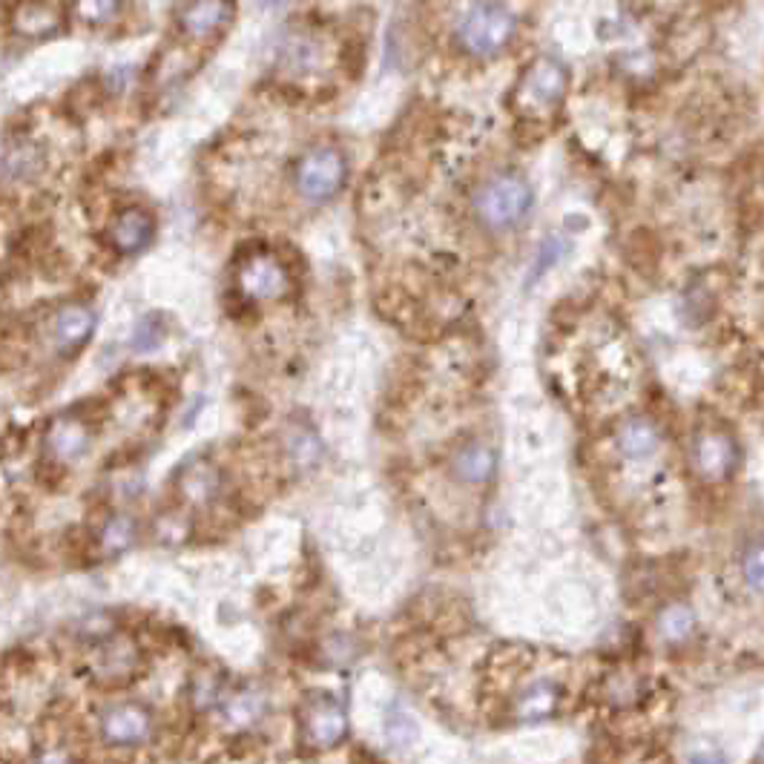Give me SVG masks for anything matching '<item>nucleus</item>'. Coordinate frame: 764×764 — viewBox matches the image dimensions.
Segmentation results:
<instances>
[{"label":"nucleus","mask_w":764,"mask_h":764,"mask_svg":"<svg viewBox=\"0 0 764 764\" xmlns=\"http://www.w3.org/2000/svg\"><path fill=\"white\" fill-rule=\"evenodd\" d=\"M535 205V190L528 185L523 172H498L489 181H483L474 196V213L480 224L494 233L512 230L523 222Z\"/></svg>","instance_id":"nucleus-1"},{"label":"nucleus","mask_w":764,"mask_h":764,"mask_svg":"<svg viewBox=\"0 0 764 764\" xmlns=\"http://www.w3.org/2000/svg\"><path fill=\"white\" fill-rule=\"evenodd\" d=\"M566 93H569V66L552 55H541L523 70L512 93V107L523 118L537 122L555 113L564 104Z\"/></svg>","instance_id":"nucleus-2"},{"label":"nucleus","mask_w":764,"mask_h":764,"mask_svg":"<svg viewBox=\"0 0 764 764\" xmlns=\"http://www.w3.org/2000/svg\"><path fill=\"white\" fill-rule=\"evenodd\" d=\"M517 32V18L498 0H478L460 14L454 27V41L472 57H492L512 43Z\"/></svg>","instance_id":"nucleus-3"},{"label":"nucleus","mask_w":764,"mask_h":764,"mask_svg":"<svg viewBox=\"0 0 764 764\" xmlns=\"http://www.w3.org/2000/svg\"><path fill=\"white\" fill-rule=\"evenodd\" d=\"M348 181V158L334 144H320L293 167V187L311 205H322L339 196Z\"/></svg>","instance_id":"nucleus-4"},{"label":"nucleus","mask_w":764,"mask_h":764,"mask_svg":"<svg viewBox=\"0 0 764 764\" xmlns=\"http://www.w3.org/2000/svg\"><path fill=\"white\" fill-rule=\"evenodd\" d=\"M742 463V449L733 431L728 429H699L690 443V465L695 478L704 483H724L736 474Z\"/></svg>","instance_id":"nucleus-5"},{"label":"nucleus","mask_w":764,"mask_h":764,"mask_svg":"<svg viewBox=\"0 0 764 764\" xmlns=\"http://www.w3.org/2000/svg\"><path fill=\"white\" fill-rule=\"evenodd\" d=\"M291 285L287 268L282 259L268 251H253L242 259L237 273V296L242 302H273L282 300Z\"/></svg>","instance_id":"nucleus-6"},{"label":"nucleus","mask_w":764,"mask_h":764,"mask_svg":"<svg viewBox=\"0 0 764 764\" xmlns=\"http://www.w3.org/2000/svg\"><path fill=\"white\" fill-rule=\"evenodd\" d=\"M237 18L233 0H185L176 9V32L185 43H210L228 32Z\"/></svg>","instance_id":"nucleus-7"},{"label":"nucleus","mask_w":764,"mask_h":764,"mask_svg":"<svg viewBox=\"0 0 764 764\" xmlns=\"http://www.w3.org/2000/svg\"><path fill=\"white\" fill-rule=\"evenodd\" d=\"M7 27L27 43L52 41L64 32L66 9L55 0H14L7 12Z\"/></svg>","instance_id":"nucleus-8"},{"label":"nucleus","mask_w":764,"mask_h":764,"mask_svg":"<svg viewBox=\"0 0 764 764\" xmlns=\"http://www.w3.org/2000/svg\"><path fill=\"white\" fill-rule=\"evenodd\" d=\"M142 656L138 647L124 636H109L95 643L93 656H90V672L93 681L101 687H122L133 681L138 672Z\"/></svg>","instance_id":"nucleus-9"},{"label":"nucleus","mask_w":764,"mask_h":764,"mask_svg":"<svg viewBox=\"0 0 764 764\" xmlns=\"http://www.w3.org/2000/svg\"><path fill=\"white\" fill-rule=\"evenodd\" d=\"M302 742L311 751H334L348 739V713L334 699L307 701L302 715Z\"/></svg>","instance_id":"nucleus-10"},{"label":"nucleus","mask_w":764,"mask_h":764,"mask_svg":"<svg viewBox=\"0 0 764 764\" xmlns=\"http://www.w3.org/2000/svg\"><path fill=\"white\" fill-rule=\"evenodd\" d=\"M101 736L109 747H142L153 736L150 710L133 701L113 704L101 715Z\"/></svg>","instance_id":"nucleus-11"},{"label":"nucleus","mask_w":764,"mask_h":764,"mask_svg":"<svg viewBox=\"0 0 764 764\" xmlns=\"http://www.w3.org/2000/svg\"><path fill=\"white\" fill-rule=\"evenodd\" d=\"M90 443H93V422L81 411H66L55 417L46 431V454L57 465H70L84 458Z\"/></svg>","instance_id":"nucleus-12"},{"label":"nucleus","mask_w":764,"mask_h":764,"mask_svg":"<svg viewBox=\"0 0 764 764\" xmlns=\"http://www.w3.org/2000/svg\"><path fill=\"white\" fill-rule=\"evenodd\" d=\"M107 239L115 253L136 257L156 239V216L142 205H129L109 222Z\"/></svg>","instance_id":"nucleus-13"},{"label":"nucleus","mask_w":764,"mask_h":764,"mask_svg":"<svg viewBox=\"0 0 764 764\" xmlns=\"http://www.w3.org/2000/svg\"><path fill=\"white\" fill-rule=\"evenodd\" d=\"M95 331V314L93 307L81 305V302H70L55 314L52 322V343H55L61 357H75Z\"/></svg>","instance_id":"nucleus-14"},{"label":"nucleus","mask_w":764,"mask_h":764,"mask_svg":"<svg viewBox=\"0 0 764 764\" xmlns=\"http://www.w3.org/2000/svg\"><path fill=\"white\" fill-rule=\"evenodd\" d=\"M494 469H498V451L489 443H480V440H469L451 458V474L460 483H465V486H483V483H489Z\"/></svg>","instance_id":"nucleus-15"},{"label":"nucleus","mask_w":764,"mask_h":764,"mask_svg":"<svg viewBox=\"0 0 764 764\" xmlns=\"http://www.w3.org/2000/svg\"><path fill=\"white\" fill-rule=\"evenodd\" d=\"M325 61V43L314 32H291L279 46V64L287 75H311Z\"/></svg>","instance_id":"nucleus-16"},{"label":"nucleus","mask_w":764,"mask_h":764,"mask_svg":"<svg viewBox=\"0 0 764 764\" xmlns=\"http://www.w3.org/2000/svg\"><path fill=\"white\" fill-rule=\"evenodd\" d=\"M138 541V523L133 514H109L93 535V552L98 561H115Z\"/></svg>","instance_id":"nucleus-17"},{"label":"nucleus","mask_w":764,"mask_h":764,"mask_svg":"<svg viewBox=\"0 0 764 764\" xmlns=\"http://www.w3.org/2000/svg\"><path fill=\"white\" fill-rule=\"evenodd\" d=\"M222 486V474L216 465H210L208 460H193L187 463L179 474H176V489H179V498L190 506H205L219 494Z\"/></svg>","instance_id":"nucleus-18"},{"label":"nucleus","mask_w":764,"mask_h":764,"mask_svg":"<svg viewBox=\"0 0 764 764\" xmlns=\"http://www.w3.org/2000/svg\"><path fill=\"white\" fill-rule=\"evenodd\" d=\"M658 443H661V435H658L656 422L643 420V417L624 422L621 431H618V449L629 460L650 458L652 451L658 449Z\"/></svg>","instance_id":"nucleus-19"},{"label":"nucleus","mask_w":764,"mask_h":764,"mask_svg":"<svg viewBox=\"0 0 764 764\" xmlns=\"http://www.w3.org/2000/svg\"><path fill=\"white\" fill-rule=\"evenodd\" d=\"M66 23L84 29H104L118 18L124 0H70L66 3Z\"/></svg>","instance_id":"nucleus-20"},{"label":"nucleus","mask_w":764,"mask_h":764,"mask_svg":"<svg viewBox=\"0 0 764 764\" xmlns=\"http://www.w3.org/2000/svg\"><path fill=\"white\" fill-rule=\"evenodd\" d=\"M557 699H561V693H557L552 684H546V681H543V684H532L528 690H523V693L517 695V701H514V715H517L521 722H541V719H550L557 708Z\"/></svg>","instance_id":"nucleus-21"},{"label":"nucleus","mask_w":764,"mask_h":764,"mask_svg":"<svg viewBox=\"0 0 764 764\" xmlns=\"http://www.w3.org/2000/svg\"><path fill=\"white\" fill-rule=\"evenodd\" d=\"M658 632L672 647L687 643L695 632V615L684 604H670V607L661 609V615H658Z\"/></svg>","instance_id":"nucleus-22"},{"label":"nucleus","mask_w":764,"mask_h":764,"mask_svg":"<svg viewBox=\"0 0 764 764\" xmlns=\"http://www.w3.org/2000/svg\"><path fill=\"white\" fill-rule=\"evenodd\" d=\"M320 454H322V446H320V440L314 437V431L302 429V431H296V435H293L291 458L296 460V463L311 465V460L320 458Z\"/></svg>","instance_id":"nucleus-23"},{"label":"nucleus","mask_w":764,"mask_h":764,"mask_svg":"<svg viewBox=\"0 0 764 764\" xmlns=\"http://www.w3.org/2000/svg\"><path fill=\"white\" fill-rule=\"evenodd\" d=\"M566 239L561 237H550L546 242H541V251H537V259H535V268H532V279L543 276V273L550 271L552 264L557 262V259L564 257L566 253Z\"/></svg>","instance_id":"nucleus-24"},{"label":"nucleus","mask_w":764,"mask_h":764,"mask_svg":"<svg viewBox=\"0 0 764 764\" xmlns=\"http://www.w3.org/2000/svg\"><path fill=\"white\" fill-rule=\"evenodd\" d=\"M165 322H161V316H147V320L138 325V334H136V348L142 350H150L156 348V345L165 343Z\"/></svg>","instance_id":"nucleus-25"},{"label":"nucleus","mask_w":764,"mask_h":764,"mask_svg":"<svg viewBox=\"0 0 764 764\" xmlns=\"http://www.w3.org/2000/svg\"><path fill=\"white\" fill-rule=\"evenodd\" d=\"M742 572H744V580H747V586H751L753 593H762V543L753 541L751 550H747V555H744V564H742Z\"/></svg>","instance_id":"nucleus-26"}]
</instances>
